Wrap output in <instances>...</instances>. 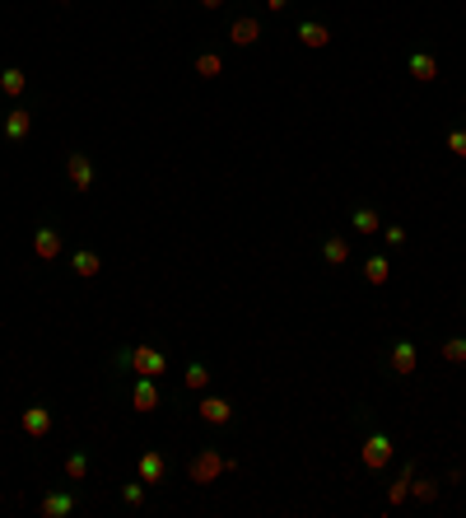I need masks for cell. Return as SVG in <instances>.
<instances>
[{
  "label": "cell",
  "instance_id": "1",
  "mask_svg": "<svg viewBox=\"0 0 466 518\" xmlns=\"http://www.w3.org/2000/svg\"><path fill=\"white\" fill-rule=\"evenodd\" d=\"M233 462L224 453H215V448H201V453L191 457V481H196V486H210V481H215L219 471H229Z\"/></svg>",
  "mask_w": 466,
  "mask_h": 518
},
{
  "label": "cell",
  "instance_id": "2",
  "mask_svg": "<svg viewBox=\"0 0 466 518\" xmlns=\"http://www.w3.org/2000/svg\"><path fill=\"white\" fill-rule=\"evenodd\" d=\"M131 369H136V378H159L168 369V360H163V350H154V345H131Z\"/></svg>",
  "mask_w": 466,
  "mask_h": 518
},
{
  "label": "cell",
  "instance_id": "3",
  "mask_svg": "<svg viewBox=\"0 0 466 518\" xmlns=\"http://www.w3.org/2000/svg\"><path fill=\"white\" fill-rule=\"evenodd\" d=\"M392 462V439L387 434H369L364 439V467H387Z\"/></svg>",
  "mask_w": 466,
  "mask_h": 518
},
{
  "label": "cell",
  "instance_id": "4",
  "mask_svg": "<svg viewBox=\"0 0 466 518\" xmlns=\"http://www.w3.org/2000/svg\"><path fill=\"white\" fill-rule=\"evenodd\" d=\"M196 416H201L205 425H229V421H233V407L224 402V397H201V407H196Z\"/></svg>",
  "mask_w": 466,
  "mask_h": 518
},
{
  "label": "cell",
  "instance_id": "5",
  "mask_svg": "<svg viewBox=\"0 0 466 518\" xmlns=\"http://www.w3.org/2000/svg\"><path fill=\"white\" fill-rule=\"evenodd\" d=\"M24 434H29V439H47V434H51V411L29 407L24 411Z\"/></svg>",
  "mask_w": 466,
  "mask_h": 518
},
{
  "label": "cell",
  "instance_id": "6",
  "mask_svg": "<svg viewBox=\"0 0 466 518\" xmlns=\"http://www.w3.org/2000/svg\"><path fill=\"white\" fill-rule=\"evenodd\" d=\"M65 173H70V187L75 191H89L93 187V164L84 155H70L65 159Z\"/></svg>",
  "mask_w": 466,
  "mask_h": 518
},
{
  "label": "cell",
  "instance_id": "7",
  "mask_svg": "<svg viewBox=\"0 0 466 518\" xmlns=\"http://www.w3.org/2000/svg\"><path fill=\"white\" fill-rule=\"evenodd\" d=\"M131 407L136 411H154L159 407V378H140L131 388Z\"/></svg>",
  "mask_w": 466,
  "mask_h": 518
},
{
  "label": "cell",
  "instance_id": "8",
  "mask_svg": "<svg viewBox=\"0 0 466 518\" xmlns=\"http://www.w3.org/2000/svg\"><path fill=\"white\" fill-rule=\"evenodd\" d=\"M33 252H38L42 262H56V257H61V234H56V229H38V234H33Z\"/></svg>",
  "mask_w": 466,
  "mask_h": 518
},
{
  "label": "cell",
  "instance_id": "9",
  "mask_svg": "<svg viewBox=\"0 0 466 518\" xmlns=\"http://www.w3.org/2000/svg\"><path fill=\"white\" fill-rule=\"evenodd\" d=\"M65 514H75V495L70 490H56V495L42 500V518H65Z\"/></svg>",
  "mask_w": 466,
  "mask_h": 518
},
{
  "label": "cell",
  "instance_id": "10",
  "mask_svg": "<svg viewBox=\"0 0 466 518\" xmlns=\"http://www.w3.org/2000/svg\"><path fill=\"white\" fill-rule=\"evenodd\" d=\"M415 360H419V355H415V345H410V341L392 345V374H415Z\"/></svg>",
  "mask_w": 466,
  "mask_h": 518
},
{
  "label": "cell",
  "instance_id": "11",
  "mask_svg": "<svg viewBox=\"0 0 466 518\" xmlns=\"http://www.w3.org/2000/svg\"><path fill=\"white\" fill-rule=\"evenodd\" d=\"M163 471H168V462H163L159 453H140V481H145V486L163 481Z\"/></svg>",
  "mask_w": 466,
  "mask_h": 518
},
{
  "label": "cell",
  "instance_id": "12",
  "mask_svg": "<svg viewBox=\"0 0 466 518\" xmlns=\"http://www.w3.org/2000/svg\"><path fill=\"white\" fill-rule=\"evenodd\" d=\"M29 131H33V112L15 108V112H10V117H5V136H10V141H24Z\"/></svg>",
  "mask_w": 466,
  "mask_h": 518
},
{
  "label": "cell",
  "instance_id": "13",
  "mask_svg": "<svg viewBox=\"0 0 466 518\" xmlns=\"http://www.w3.org/2000/svg\"><path fill=\"white\" fill-rule=\"evenodd\" d=\"M257 33H262L257 19H238V24L229 29V38H233V47H252V42H257Z\"/></svg>",
  "mask_w": 466,
  "mask_h": 518
},
{
  "label": "cell",
  "instance_id": "14",
  "mask_svg": "<svg viewBox=\"0 0 466 518\" xmlns=\"http://www.w3.org/2000/svg\"><path fill=\"white\" fill-rule=\"evenodd\" d=\"M298 42H303V47H326L331 33H326V24H308V19H303V24H298Z\"/></svg>",
  "mask_w": 466,
  "mask_h": 518
},
{
  "label": "cell",
  "instance_id": "15",
  "mask_svg": "<svg viewBox=\"0 0 466 518\" xmlns=\"http://www.w3.org/2000/svg\"><path fill=\"white\" fill-rule=\"evenodd\" d=\"M322 257L331 262V267H345V262H350V243H345L341 234H331V238L322 243Z\"/></svg>",
  "mask_w": 466,
  "mask_h": 518
},
{
  "label": "cell",
  "instance_id": "16",
  "mask_svg": "<svg viewBox=\"0 0 466 518\" xmlns=\"http://www.w3.org/2000/svg\"><path fill=\"white\" fill-rule=\"evenodd\" d=\"M410 75L429 84V79H438V61L429 56V52H415V56H410Z\"/></svg>",
  "mask_w": 466,
  "mask_h": 518
},
{
  "label": "cell",
  "instance_id": "17",
  "mask_svg": "<svg viewBox=\"0 0 466 518\" xmlns=\"http://www.w3.org/2000/svg\"><path fill=\"white\" fill-rule=\"evenodd\" d=\"M355 229H359V234H378V229H383V215H378L373 205H359V210H355Z\"/></svg>",
  "mask_w": 466,
  "mask_h": 518
},
{
  "label": "cell",
  "instance_id": "18",
  "mask_svg": "<svg viewBox=\"0 0 466 518\" xmlns=\"http://www.w3.org/2000/svg\"><path fill=\"white\" fill-rule=\"evenodd\" d=\"M70 267H75V276H84V281H89V276H98V271H103V262H98V252H75V262H70Z\"/></svg>",
  "mask_w": 466,
  "mask_h": 518
},
{
  "label": "cell",
  "instance_id": "19",
  "mask_svg": "<svg viewBox=\"0 0 466 518\" xmlns=\"http://www.w3.org/2000/svg\"><path fill=\"white\" fill-rule=\"evenodd\" d=\"M182 383L191 388V393H205V388H210V369H205V364H191V369L182 374Z\"/></svg>",
  "mask_w": 466,
  "mask_h": 518
},
{
  "label": "cell",
  "instance_id": "20",
  "mask_svg": "<svg viewBox=\"0 0 466 518\" xmlns=\"http://www.w3.org/2000/svg\"><path fill=\"white\" fill-rule=\"evenodd\" d=\"M364 276H369V285H383L392 276V267H387V257H369V267H364Z\"/></svg>",
  "mask_w": 466,
  "mask_h": 518
},
{
  "label": "cell",
  "instance_id": "21",
  "mask_svg": "<svg viewBox=\"0 0 466 518\" xmlns=\"http://www.w3.org/2000/svg\"><path fill=\"white\" fill-rule=\"evenodd\" d=\"M0 89H5L10 98L24 94V70H5V75H0Z\"/></svg>",
  "mask_w": 466,
  "mask_h": 518
},
{
  "label": "cell",
  "instance_id": "22",
  "mask_svg": "<svg viewBox=\"0 0 466 518\" xmlns=\"http://www.w3.org/2000/svg\"><path fill=\"white\" fill-rule=\"evenodd\" d=\"M84 471H89V457H84V453H70V457H65V476H70V481H79Z\"/></svg>",
  "mask_w": 466,
  "mask_h": 518
},
{
  "label": "cell",
  "instance_id": "23",
  "mask_svg": "<svg viewBox=\"0 0 466 518\" xmlns=\"http://www.w3.org/2000/svg\"><path fill=\"white\" fill-rule=\"evenodd\" d=\"M196 70H201L205 79H215V75H219V56H215V52H205V56H196Z\"/></svg>",
  "mask_w": 466,
  "mask_h": 518
},
{
  "label": "cell",
  "instance_id": "24",
  "mask_svg": "<svg viewBox=\"0 0 466 518\" xmlns=\"http://www.w3.org/2000/svg\"><path fill=\"white\" fill-rule=\"evenodd\" d=\"M410 495H415V500H424V504H429V500H434V495H438V486H434V481H419V486H415V481H410Z\"/></svg>",
  "mask_w": 466,
  "mask_h": 518
},
{
  "label": "cell",
  "instance_id": "25",
  "mask_svg": "<svg viewBox=\"0 0 466 518\" xmlns=\"http://www.w3.org/2000/svg\"><path fill=\"white\" fill-rule=\"evenodd\" d=\"M448 150L457 159H466V131H448Z\"/></svg>",
  "mask_w": 466,
  "mask_h": 518
},
{
  "label": "cell",
  "instance_id": "26",
  "mask_svg": "<svg viewBox=\"0 0 466 518\" xmlns=\"http://www.w3.org/2000/svg\"><path fill=\"white\" fill-rule=\"evenodd\" d=\"M443 360H457V364H462V360H466V341H448V345H443Z\"/></svg>",
  "mask_w": 466,
  "mask_h": 518
},
{
  "label": "cell",
  "instance_id": "27",
  "mask_svg": "<svg viewBox=\"0 0 466 518\" xmlns=\"http://www.w3.org/2000/svg\"><path fill=\"white\" fill-rule=\"evenodd\" d=\"M122 495H126V504H140V500H145V481H136V486H126Z\"/></svg>",
  "mask_w": 466,
  "mask_h": 518
},
{
  "label": "cell",
  "instance_id": "28",
  "mask_svg": "<svg viewBox=\"0 0 466 518\" xmlns=\"http://www.w3.org/2000/svg\"><path fill=\"white\" fill-rule=\"evenodd\" d=\"M266 5H271V10H284V5H289V0H266Z\"/></svg>",
  "mask_w": 466,
  "mask_h": 518
},
{
  "label": "cell",
  "instance_id": "29",
  "mask_svg": "<svg viewBox=\"0 0 466 518\" xmlns=\"http://www.w3.org/2000/svg\"><path fill=\"white\" fill-rule=\"evenodd\" d=\"M201 5H205V10H219V5H224V0H201Z\"/></svg>",
  "mask_w": 466,
  "mask_h": 518
},
{
  "label": "cell",
  "instance_id": "30",
  "mask_svg": "<svg viewBox=\"0 0 466 518\" xmlns=\"http://www.w3.org/2000/svg\"><path fill=\"white\" fill-rule=\"evenodd\" d=\"M61 5H65V0H61Z\"/></svg>",
  "mask_w": 466,
  "mask_h": 518
}]
</instances>
